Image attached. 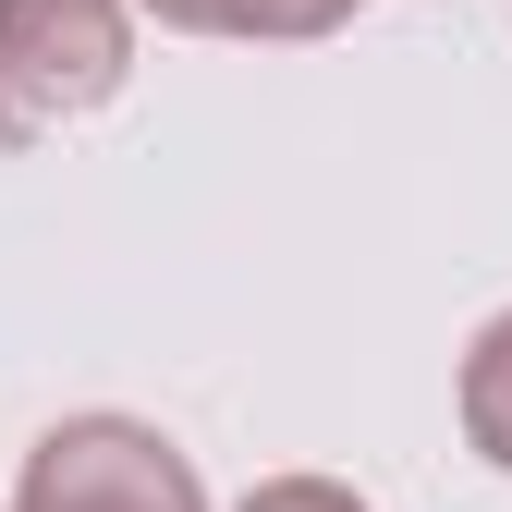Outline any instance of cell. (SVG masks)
Masks as SVG:
<instances>
[{"mask_svg": "<svg viewBox=\"0 0 512 512\" xmlns=\"http://www.w3.org/2000/svg\"><path fill=\"white\" fill-rule=\"evenodd\" d=\"M25 512H208V488H196V464H183L159 427H135V415H74V427L37 439Z\"/></svg>", "mask_w": 512, "mask_h": 512, "instance_id": "1", "label": "cell"}, {"mask_svg": "<svg viewBox=\"0 0 512 512\" xmlns=\"http://www.w3.org/2000/svg\"><path fill=\"white\" fill-rule=\"evenodd\" d=\"M122 61H135L122 0H0V110H37V122L98 110Z\"/></svg>", "mask_w": 512, "mask_h": 512, "instance_id": "2", "label": "cell"}, {"mask_svg": "<svg viewBox=\"0 0 512 512\" xmlns=\"http://www.w3.org/2000/svg\"><path fill=\"white\" fill-rule=\"evenodd\" d=\"M159 25H208V37H330L354 0H147Z\"/></svg>", "mask_w": 512, "mask_h": 512, "instance_id": "3", "label": "cell"}, {"mask_svg": "<svg viewBox=\"0 0 512 512\" xmlns=\"http://www.w3.org/2000/svg\"><path fill=\"white\" fill-rule=\"evenodd\" d=\"M464 427L488 464H512V317H488V342L464 354Z\"/></svg>", "mask_w": 512, "mask_h": 512, "instance_id": "4", "label": "cell"}, {"mask_svg": "<svg viewBox=\"0 0 512 512\" xmlns=\"http://www.w3.org/2000/svg\"><path fill=\"white\" fill-rule=\"evenodd\" d=\"M244 512H366L354 488H330V476H281V488H256Z\"/></svg>", "mask_w": 512, "mask_h": 512, "instance_id": "5", "label": "cell"}, {"mask_svg": "<svg viewBox=\"0 0 512 512\" xmlns=\"http://www.w3.org/2000/svg\"><path fill=\"white\" fill-rule=\"evenodd\" d=\"M0 122H13V110H0Z\"/></svg>", "mask_w": 512, "mask_h": 512, "instance_id": "6", "label": "cell"}]
</instances>
